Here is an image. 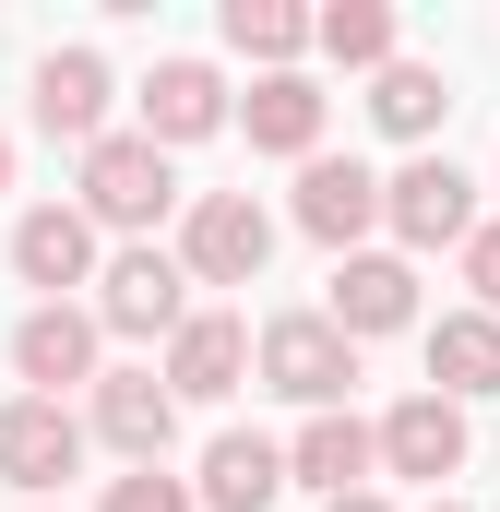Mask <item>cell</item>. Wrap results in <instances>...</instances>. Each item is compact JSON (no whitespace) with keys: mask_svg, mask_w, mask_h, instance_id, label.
<instances>
[{"mask_svg":"<svg viewBox=\"0 0 500 512\" xmlns=\"http://www.w3.org/2000/svg\"><path fill=\"white\" fill-rule=\"evenodd\" d=\"M429 512H465V501H429Z\"/></svg>","mask_w":500,"mask_h":512,"instance_id":"obj_27","label":"cell"},{"mask_svg":"<svg viewBox=\"0 0 500 512\" xmlns=\"http://www.w3.org/2000/svg\"><path fill=\"white\" fill-rule=\"evenodd\" d=\"M465 286H477V310L500 322V215L477 227V239H465Z\"/></svg>","mask_w":500,"mask_h":512,"instance_id":"obj_24","label":"cell"},{"mask_svg":"<svg viewBox=\"0 0 500 512\" xmlns=\"http://www.w3.org/2000/svg\"><path fill=\"white\" fill-rule=\"evenodd\" d=\"M262 262H274V215L250 191H203L179 227V274L191 286H262Z\"/></svg>","mask_w":500,"mask_h":512,"instance_id":"obj_4","label":"cell"},{"mask_svg":"<svg viewBox=\"0 0 500 512\" xmlns=\"http://www.w3.org/2000/svg\"><path fill=\"white\" fill-rule=\"evenodd\" d=\"M227 120L250 131V155H298V167H310V155H322V84H310V72H262Z\"/></svg>","mask_w":500,"mask_h":512,"instance_id":"obj_14","label":"cell"},{"mask_svg":"<svg viewBox=\"0 0 500 512\" xmlns=\"http://www.w3.org/2000/svg\"><path fill=\"white\" fill-rule=\"evenodd\" d=\"M381 227H393L405 251H465V239H477V179H465L453 155H405V167L381 179Z\"/></svg>","mask_w":500,"mask_h":512,"instance_id":"obj_2","label":"cell"},{"mask_svg":"<svg viewBox=\"0 0 500 512\" xmlns=\"http://www.w3.org/2000/svg\"><path fill=\"white\" fill-rule=\"evenodd\" d=\"M441 108H453V84H441L429 60H381V72H370V120L393 131V143H429Z\"/></svg>","mask_w":500,"mask_h":512,"instance_id":"obj_20","label":"cell"},{"mask_svg":"<svg viewBox=\"0 0 500 512\" xmlns=\"http://www.w3.org/2000/svg\"><path fill=\"white\" fill-rule=\"evenodd\" d=\"M155 382L179 393V405H227V393L250 382V322H227V310H191L179 334H167V370Z\"/></svg>","mask_w":500,"mask_h":512,"instance_id":"obj_9","label":"cell"},{"mask_svg":"<svg viewBox=\"0 0 500 512\" xmlns=\"http://www.w3.org/2000/svg\"><path fill=\"white\" fill-rule=\"evenodd\" d=\"M24 512H48V501H24Z\"/></svg>","mask_w":500,"mask_h":512,"instance_id":"obj_28","label":"cell"},{"mask_svg":"<svg viewBox=\"0 0 500 512\" xmlns=\"http://www.w3.org/2000/svg\"><path fill=\"white\" fill-rule=\"evenodd\" d=\"M12 274L48 286V298H60V286H96V227H84L72 203H36V215L12 227Z\"/></svg>","mask_w":500,"mask_h":512,"instance_id":"obj_17","label":"cell"},{"mask_svg":"<svg viewBox=\"0 0 500 512\" xmlns=\"http://www.w3.org/2000/svg\"><path fill=\"white\" fill-rule=\"evenodd\" d=\"M179 322H191V274H179V251L96 262V334H179Z\"/></svg>","mask_w":500,"mask_h":512,"instance_id":"obj_5","label":"cell"},{"mask_svg":"<svg viewBox=\"0 0 500 512\" xmlns=\"http://www.w3.org/2000/svg\"><path fill=\"white\" fill-rule=\"evenodd\" d=\"M322 512H393V501H381V489H346V501H322Z\"/></svg>","mask_w":500,"mask_h":512,"instance_id":"obj_25","label":"cell"},{"mask_svg":"<svg viewBox=\"0 0 500 512\" xmlns=\"http://www.w3.org/2000/svg\"><path fill=\"white\" fill-rule=\"evenodd\" d=\"M84 393H96V417H84V429H96L120 465H167V441H179V393L155 382V370H96Z\"/></svg>","mask_w":500,"mask_h":512,"instance_id":"obj_8","label":"cell"},{"mask_svg":"<svg viewBox=\"0 0 500 512\" xmlns=\"http://www.w3.org/2000/svg\"><path fill=\"white\" fill-rule=\"evenodd\" d=\"M227 48H239V60H262V72H298L310 12H298V0H227Z\"/></svg>","mask_w":500,"mask_h":512,"instance_id":"obj_21","label":"cell"},{"mask_svg":"<svg viewBox=\"0 0 500 512\" xmlns=\"http://www.w3.org/2000/svg\"><path fill=\"white\" fill-rule=\"evenodd\" d=\"M274 501H286V453H274L262 429H215L191 512H274Z\"/></svg>","mask_w":500,"mask_h":512,"instance_id":"obj_15","label":"cell"},{"mask_svg":"<svg viewBox=\"0 0 500 512\" xmlns=\"http://www.w3.org/2000/svg\"><path fill=\"white\" fill-rule=\"evenodd\" d=\"M167 203H179V167H167L143 131H96V143H84V203H72L84 227H120V239H143Z\"/></svg>","mask_w":500,"mask_h":512,"instance_id":"obj_1","label":"cell"},{"mask_svg":"<svg viewBox=\"0 0 500 512\" xmlns=\"http://www.w3.org/2000/svg\"><path fill=\"white\" fill-rule=\"evenodd\" d=\"M322 322H334L346 346L405 334V322H417V262H405V251H346V262H334V298H322Z\"/></svg>","mask_w":500,"mask_h":512,"instance_id":"obj_6","label":"cell"},{"mask_svg":"<svg viewBox=\"0 0 500 512\" xmlns=\"http://www.w3.org/2000/svg\"><path fill=\"white\" fill-rule=\"evenodd\" d=\"M72 465H84V417H72V405H48V393L0 405V489L48 501V489H60Z\"/></svg>","mask_w":500,"mask_h":512,"instance_id":"obj_7","label":"cell"},{"mask_svg":"<svg viewBox=\"0 0 500 512\" xmlns=\"http://www.w3.org/2000/svg\"><path fill=\"white\" fill-rule=\"evenodd\" d=\"M0 191H12V143H0Z\"/></svg>","mask_w":500,"mask_h":512,"instance_id":"obj_26","label":"cell"},{"mask_svg":"<svg viewBox=\"0 0 500 512\" xmlns=\"http://www.w3.org/2000/svg\"><path fill=\"white\" fill-rule=\"evenodd\" d=\"M12 370L48 393V405H60L72 382H96V310H72V298H36V310L12 322Z\"/></svg>","mask_w":500,"mask_h":512,"instance_id":"obj_10","label":"cell"},{"mask_svg":"<svg viewBox=\"0 0 500 512\" xmlns=\"http://www.w3.org/2000/svg\"><path fill=\"white\" fill-rule=\"evenodd\" d=\"M298 227L346 262V251L381 227V179L358 167V155H310V167H298Z\"/></svg>","mask_w":500,"mask_h":512,"instance_id":"obj_11","label":"cell"},{"mask_svg":"<svg viewBox=\"0 0 500 512\" xmlns=\"http://www.w3.org/2000/svg\"><path fill=\"white\" fill-rule=\"evenodd\" d=\"M370 429H358V417H346V405H334V417H310V429H298V441H286V477H298V489H322V501H346V489H370Z\"/></svg>","mask_w":500,"mask_h":512,"instance_id":"obj_18","label":"cell"},{"mask_svg":"<svg viewBox=\"0 0 500 512\" xmlns=\"http://www.w3.org/2000/svg\"><path fill=\"white\" fill-rule=\"evenodd\" d=\"M108 512H191V477H167V465H131V477H108Z\"/></svg>","mask_w":500,"mask_h":512,"instance_id":"obj_23","label":"cell"},{"mask_svg":"<svg viewBox=\"0 0 500 512\" xmlns=\"http://www.w3.org/2000/svg\"><path fill=\"white\" fill-rule=\"evenodd\" d=\"M262 382L286 393V405H310V417H334L346 382H358V346H346L322 310H274V322H262Z\"/></svg>","mask_w":500,"mask_h":512,"instance_id":"obj_3","label":"cell"},{"mask_svg":"<svg viewBox=\"0 0 500 512\" xmlns=\"http://www.w3.org/2000/svg\"><path fill=\"white\" fill-rule=\"evenodd\" d=\"M429 382H441V405L500 393V322H489V310H453V322L429 334Z\"/></svg>","mask_w":500,"mask_h":512,"instance_id":"obj_19","label":"cell"},{"mask_svg":"<svg viewBox=\"0 0 500 512\" xmlns=\"http://www.w3.org/2000/svg\"><path fill=\"white\" fill-rule=\"evenodd\" d=\"M310 48L346 60V72H381V60H393V0H334V12H310Z\"/></svg>","mask_w":500,"mask_h":512,"instance_id":"obj_22","label":"cell"},{"mask_svg":"<svg viewBox=\"0 0 500 512\" xmlns=\"http://www.w3.org/2000/svg\"><path fill=\"white\" fill-rule=\"evenodd\" d=\"M370 453L393 465V477H417V489H441L453 465H465V405H441V393H405L393 417L370 429Z\"/></svg>","mask_w":500,"mask_h":512,"instance_id":"obj_12","label":"cell"},{"mask_svg":"<svg viewBox=\"0 0 500 512\" xmlns=\"http://www.w3.org/2000/svg\"><path fill=\"white\" fill-rule=\"evenodd\" d=\"M203 131H227L215 60H155V72H143V143L167 155V143H203Z\"/></svg>","mask_w":500,"mask_h":512,"instance_id":"obj_13","label":"cell"},{"mask_svg":"<svg viewBox=\"0 0 500 512\" xmlns=\"http://www.w3.org/2000/svg\"><path fill=\"white\" fill-rule=\"evenodd\" d=\"M36 131L48 143H96L108 131V60L96 48H48L36 60Z\"/></svg>","mask_w":500,"mask_h":512,"instance_id":"obj_16","label":"cell"}]
</instances>
